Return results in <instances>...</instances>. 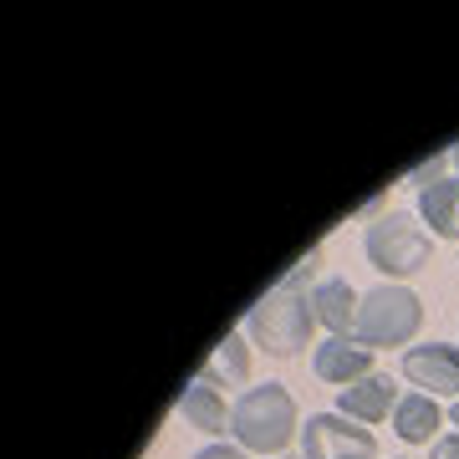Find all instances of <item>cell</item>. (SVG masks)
I'll return each mask as SVG.
<instances>
[{"label":"cell","mask_w":459,"mask_h":459,"mask_svg":"<svg viewBox=\"0 0 459 459\" xmlns=\"http://www.w3.org/2000/svg\"><path fill=\"white\" fill-rule=\"evenodd\" d=\"M316 332V312H312V296L286 291V286H271V291L246 312V337L271 358H296L301 347L312 342Z\"/></svg>","instance_id":"6da1fadb"},{"label":"cell","mask_w":459,"mask_h":459,"mask_svg":"<svg viewBox=\"0 0 459 459\" xmlns=\"http://www.w3.org/2000/svg\"><path fill=\"white\" fill-rule=\"evenodd\" d=\"M240 449L250 455H286V444L296 439V398L281 383H255L235 398V429H230Z\"/></svg>","instance_id":"7a4b0ae2"},{"label":"cell","mask_w":459,"mask_h":459,"mask_svg":"<svg viewBox=\"0 0 459 459\" xmlns=\"http://www.w3.org/2000/svg\"><path fill=\"white\" fill-rule=\"evenodd\" d=\"M362 250H368V261H373L388 281H403V276H419V271L429 265L434 240L424 235V225H419L409 210H388L383 220L368 225Z\"/></svg>","instance_id":"3957f363"},{"label":"cell","mask_w":459,"mask_h":459,"mask_svg":"<svg viewBox=\"0 0 459 459\" xmlns=\"http://www.w3.org/2000/svg\"><path fill=\"white\" fill-rule=\"evenodd\" d=\"M419 322H424V301L409 291V286H373V291L362 296L358 307V337L362 347H403L413 342V332H419Z\"/></svg>","instance_id":"277c9868"},{"label":"cell","mask_w":459,"mask_h":459,"mask_svg":"<svg viewBox=\"0 0 459 459\" xmlns=\"http://www.w3.org/2000/svg\"><path fill=\"white\" fill-rule=\"evenodd\" d=\"M307 459H377V439L342 413H312L301 429Z\"/></svg>","instance_id":"5b68a950"},{"label":"cell","mask_w":459,"mask_h":459,"mask_svg":"<svg viewBox=\"0 0 459 459\" xmlns=\"http://www.w3.org/2000/svg\"><path fill=\"white\" fill-rule=\"evenodd\" d=\"M403 377L419 383L429 398H459V347L449 342H424L403 352Z\"/></svg>","instance_id":"8992f818"},{"label":"cell","mask_w":459,"mask_h":459,"mask_svg":"<svg viewBox=\"0 0 459 459\" xmlns=\"http://www.w3.org/2000/svg\"><path fill=\"white\" fill-rule=\"evenodd\" d=\"M179 413H184V424L204 429V434H230V429H235V403H225V394H220V377H214L210 368H199L195 383L184 388Z\"/></svg>","instance_id":"52a82bcc"},{"label":"cell","mask_w":459,"mask_h":459,"mask_svg":"<svg viewBox=\"0 0 459 459\" xmlns=\"http://www.w3.org/2000/svg\"><path fill=\"white\" fill-rule=\"evenodd\" d=\"M398 398L403 394H398V383L388 373H368L352 388H337V413L352 419V424H383V419H394Z\"/></svg>","instance_id":"ba28073f"},{"label":"cell","mask_w":459,"mask_h":459,"mask_svg":"<svg viewBox=\"0 0 459 459\" xmlns=\"http://www.w3.org/2000/svg\"><path fill=\"white\" fill-rule=\"evenodd\" d=\"M312 373L322 383H337V388H352L362 377L373 373V347H362L358 337H327L316 342L312 352Z\"/></svg>","instance_id":"9c48e42d"},{"label":"cell","mask_w":459,"mask_h":459,"mask_svg":"<svg viewBox=\"0 0 459 459\" xmlns=\"http://www.w3.org/2000/svg\"><path fill=\"white\" fill-rule=\"evenodd\" d=\"M358 307H362V296L347 286V281H322L312 291V312H316V327H327L332 337H352L358 332Z\"/></svg>","instance_id":"30bf717a"},{"label":"cell","mask_w":459,"mask_h":459,"mask_svg":"<svg viewBox=\"0 0 459 459\" xmlns=\"http://www.w3.org/2000/svg\"><path fill=\"white\" fill-rule=\"evenodd\" d=\"M419 220L439 240H459V179H434L419 189Z\"/></svg>","instance_id":"8fae6325"},{"label":"cell","mask_w":459,"mask_h":459,"mask_svg":"<svg viewBox=\"0 0 459 459\" xmlns=\"http://www.w3.org/2000/svg\"><path fill=\"white\" fill-rule=\"evenodd\" d=\"M439 424H444V413H439V403H434L429 394H403V398H398L394 434L403 444H429L434 434H439Z\"/></svg>","instance_id":"7c38bea8"},{"label":"cell","mask_w":459,"mask_h":459,"mask_svg":"<svg viewBox=\"0 0 459 459\" xmlns=\"http://www.w3.org/2000/svg\"><path fill=\"white\" fill-rule=\"evenodd\" d=\"M214 377L225 373L230 383H240V377L250 373V352H246V332H225V342H220V352H214L210 362H204Z\"/></svg>","instance_id":"4fadbf2b"},{"label":"cell","mask_w":459,"mask_h":459,"mask_svg":"<svg viewBox=\"0 0 459 459\" xmlns=\"http://www.w3.org/2000/svg\"><path fill=\"white\" fill-rule=\"evenodd\" d=\"M316 271H322V246L307 250V255H301V261H296L291 271H286V276L276 281V286H286V291H301V281H312Z\"/></svg>","instance_id":"5bb4252c"},{"label":"cell","mask_w":459,"mask_h":459,"mask_svg":"<svg viewBox=\"0 0 459 459\" xmlns=\"http://www.w3.org/2000/svg\"><path fill=\"white\" fill-rule=\"evenodd\" d=\"M195 459H250L246 449H235V444H204Z\"/></svg>","instance_id":"9a60e30c"},{"label":"cell","mask_w":459,"mask_h":459,"mask_svg":"<svg viewBox=\"0 0 459 459\" xmlns=\"http://www.w3.org/2000/svg\"><path fill=\"white\" fill-rule=\"evenodd\" d=\"M429 459H459V434H444V439H434Z\"/></svg>","instance_id":"2e32d148"},{"label":"cell","mask_w":459,"mask_h":459,"mask_svg":"<svg viewBox=\"0 0 459 459\" xmlns=\"http://www.w3.org/2000/svg\"><path fill=\"white\" fill-rule=\"evenodd\" d=\"M449 424H455V429H459V398H455V409H449Z\"/></svg>","instance_id":"e0dca14e"},{"label":"cell","mask_w":459,"mask_h":459,"mask_svg":"<svg viewBox=\"0 0 459 459\" xmlns=\"http://www.w3.org/2000/svg\"><path fill=\"white\" fill-rule=\"evenodd\" d=\"M449 159H455V169H459V143H455V148H449Z\"/></svg>","instance_id":"ac0fdd59"},{"label":"cell","mask_w":459,"mask_h":459,"mask_svg":"<svg viewBox=\"0 0 459 459\" xmlns=\"http://www.w3.org/2000/svg\"><path fill=\"white\" fill-rule=\"evenodd\" d=\"M281 459H291V455H281Z\"/></svg>","instance_id":"d6986e66"}]
</instances>
